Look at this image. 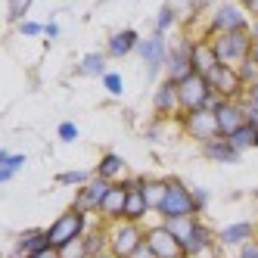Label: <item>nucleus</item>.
Masks as SVG:
<instances>
[{"label": "nucleus", "mask_w": 258, "mask_h": 258, "mask_svg": "<svg viewBox=\"0 0 258 258\" xmlns=\"http://www.w3.org/2000/svg\"><path fill=\"white\" fill-rule=\"evenodd\" d=\"M59 258H90L84 239H75V243H69L66 249H59Z\"/></svg>", "instance_id": "obj_33"}, {"label": "nucleus", "mask_w": 258, "mask_h": 258, "mask_svg": "<svg viewBox=\"0 0 258 258\" xmlns=\"http://www.w3.org/2000/svg\"><path fill=\"white\" fill-rule=\"evenodd\" d=\"M140 34L134 28H121V31H112L109 34V41H106V56H112V59H124L127 53H134L140 47Z\"/></svg>", "instance_id": "obj_20"}, {"label": "nucleus", "mask_w": 258, "mask_h": 258, "mask_svg": "<svg viewBox=\"0 0 258 258\" xmlns=\"http://www.w3.org/2000/svg\"><path fill=\"white\" fill-rule=\"evenodd\" d=\"M31 4H34V0H10V7H7V19L16 22V25H22V22H25V16H28V10H31Z\"/></svg>", "instance_id": "obj_30"}, {"label": "nucleus", "mask_w": 258, "mask_h": 258, "mask_svg": "<svg viewBox=\"0 0 258 258\" xmlns=\"http://www.w3.org/2000/svg\"><path fill=\"white\" fill-rule=\"evenodd\" d=\"M162 224L180 239V246H183V252H187V258H199V255H206V252H212L218 246V233H212V227L199 215L168 218V221H162Z\"/></svg>", "instance_id": "obj_1"}, {"label": "nucleus", "mask_w": 258, "mask_h": 258, "mask_svg": "<svg viewBox=\"0 0 258 258\" xmlns=\"http://www.w3.org/2000/svg\"><path fill=\"white\" fill-rule=\"evenodd\" d=\"M44 249H50L47 230L31 227V230H22L19 236H16V243H13V255H10V258H31V255L44 252Z\"/></svg>", "instance_id": "obj_18"}, {"label": "nucleus", "mask_w": 258, "mask_h": 258, "mask_svg": "<svg viewBox=\"0 0 258 258\" xmlns=\"http://www.w3.org/2000/svg\"><path fill=\"white\" fill-rule=\"evenodd\" d=\"M209 109H215V115H218L221 137H233L239 127L249 124L246 103H243V100H221V97H215V103H212Z\"/></svg>", "instance_id": "obj_10"}, {"label": "nucleus", "mask_w": 258, "mask_h": 258, "mask_svg": "<svg viewBox=\"0 0 258 258\" xmlns=\"http://www.w3.org/2000/svg\"><path fill=\"white\" fill-rule=\"evenodd\" d=\"M94 168H75V171H62L56 174V183H62V187H84V183L94 180Z\"/></svg>", "instance_id": "obj_27"}, {"label": "nucleus", "mask_w": 258, "mask_h": 258, "mask_svg": "<svg viewBox=\"0 0 258 258\" xmlns=\"http://www.w3.org/2000/svg\"><path fill=\"white\" fill-rule=\"evenodd\" d=\"M22 165H25V156H22V153L13 156L10 150H4V153H0V183H10Z\"/></svg>", "instance_id": "obj_26"}, {"label": "nucleus", "mask_w": 258, "mask_h": 258, "mask_svg": "<svg viewBox=\"0 0 258 258\" xmlns=\"http://www.w3.org/2000/svg\"><path fill=\"white\" fill-rule=\"evenodd\" d=\"M236 258H258V239H249L236 249Z\"/></svg>", "instance_id": "obj_37"}, {"label": "nucleus", "mask_w": 258, "mask_h": 258, "mask_svg": "<svg viewBox=\"0 0 258 258\" xmlns=\"http://www.w3.org/2000/svg\"><path fill=\"white\" fill-rule=\"evenodd\" d=\"M255 199H258V187H255Z\"/></svg>", "instance_id": "obj_50"}, {"label": "nucleus", "mask_w": 258, "mask_h": 258, "mask_svg": "<svg viewBox=\"0 0 258 258\" xmlns=\"http://www.w3.org/2000/svg\"><path fill=\"white\" fill-rule=\"evenodd\" d=\"M236 72H239V78H243V84H246V87H249V84H255V81H258V62H255V59H252V56H249V59H246V62H243V66H239V69H236Z\"/></svg>", "instance_id": "obj_32"}, {"label": "nucleus", "mask_w": 258, "mask_h": 258, "mask_svg": "<svg viewBox=\"0 0 258 258\" xmlns=\"http://www.w3.org/2000/svg\"><path fill=\"white\" fill-rule=\"evenodd\" d=\"M177 22V10L171 7V4H162L159 7V13H156V22H153V31H159V34H165L171 25Z\"/></svg>", "instance_id": "obj_29"}, {"label": "nucleus", "mask_w": 258, "mask_h": 258, "mask_svg": "<svg viewBox=\"0 0 258 258\" xmlns=\"http://www.w3.org/2000/svg\"><path fill=\"white\" fill-rule=\"evenodd\" d=\"M143 196L150 202V212L159 215L165 196H168V177H143Z\"/></svg>", "instance_id": "obj_24"}, {"label": "nucleus", "mask_w": 258, "mask_h": 258, "mask_svg": "<svg viewBox=\"0 0 258 258\" xmlns=\"http://www.w3.org/2000/svg\"><path fill=\"white\" fill-rule=\"evenodd\" d=\"M252 59H255V62H258V41H255V44H252Z\"/></svg>", "instance_id": "obj_46"}, {"label": "nucleus", "mask_w": 258, "mask_h": 258, "mask_svg": "<svg viewBox=\"0 0 258 258\" xmlns=\"http://www.w3.org/2000/svg\"><path fill=\"white\" fill-rule=\"evenodd\" d=\"M90 215L84 212H75V209H66L59 218H53V224L47 227V239L53 249H66L69 243H75V239H81L87 230H90Z\"/></svg>", "instance_id": "obj_3"}, {"label": "nucleus", "mask_w": 258, "mask_h": 258, "mask_svg": "<svg viewBox=\"0 0 258 258\" xmlns=\"http://www.w3.org/2000/svg\"><path fill=\"white\" fill-rule=\"evenodd\" d=\"M209 199H212V193L206 190V187H193V206H196V215H202L209 209Z\"/></svg>", "instance_id": "obj_35"}, {"label": "nucleus", "mask_w": 258, "mask_h": 258, "mask_svg": "<svg viewBox=\"0 0 258 258\" xmlns=\"http://www.w3.org/2000/svg\"><path fill=\"white\" fill-rule=\"evenodd\" d=\"M150 215V202L143 196V174L127 177V209H124V221L143 224V218Z\"/></svg>", "instance_id": "obj_17"}, {"label": "nucleus", "mask_w": 258, "mask_h": 258, "mask_svg": "<svg viewBox=\"0 0 258 258\" xmlns=\"http://www.w3.org/2000/svg\"><path fill=\"white\" fill-rule=\"evenodd\" d=\"M146 249H150L156 258H187L180 239L165 227V224H153L146 227Z\"/></svg>", "instance_id": "obj_13"}, {"label": "nucleus", "mask_w": 258, "mask_h": 258, "mask_svg": "<svg viewBox=\"0 0 258 258\" xmlns=\"http://www.w3.org/2000/svg\"><path fill=\"white\" fill-rule=\"evenodd\" d=\"M180 127L183 134L196 143H209L215 137H221V127H218V115L215 109H196V112H180Z\"/></svg>", "instance_id": "obj_9"}, {"label": "nucleus", "mask_w": 258, "mask_h": 258, "mask_svg": "<svg viewBox=\"0 0 258 258\" xmlns=\"http://www.w3.org/2000/svg\"><path fill=\"white\" fill-rule=\"evenodd\" d=\"M212 47H215V56L221 66H230V69H239L249 56H252V34L249 31H227V34H215L209 38Z\"/></svg>", "instance_id": "obj_2"}, {"label": "nucleus", "mask_w": 258, "mask_h": 258, "mask_svg": "<svg viewBox=\"0 0 258 258\" xmlns=\"http://www.w3.org/2000/svg\"><path fill=\"white\" fill-rule=\"evenodd\" d=\"M190 59H193V72L196 75H212V69L218 66V56H215V47L212 41L202 34V38H193V53H190Z\"/></svg>", "instance_id": "obj_21"}, {"label": "nucleus", "mask_w": 258, "mask_h": 258, "mask_svg": "<svg viewBox=\"0 0 258 258\" xmlns=\"http://www.w3.org/2000/svg\"><path fill=\"white\" fill-rule=\"evenodd\" d=\"M153 109L156 115L168 118V115H180V90L171 78H162L153 90Z\"/></svg>", "instance_id": "obj_16"}, {"label": "nucleus", "mask_w": 258, "mask_h": 258, "mask_svg": "<svg viewBox=\"0 0 258 258\" xmlns=\"http://www.w3.org/2000/svg\"><path fill=\"white\" fill-rule=\"evenodd\" d=\"M124 209H127V180H118L109 187L97 215L103 218V224H118V221H124Z\"/></svg>", "instance_id": "obj_15"}, {"label": "nucleus", "mask_w": 258, "mask_h": 258, "mask_svg": "<svg viewBox=\"0 0 258 258\" xmlns=\"http://www.w3.org/2000/svg\"><path fill=\"white\" fill-rule=\"evenodd\" d=\"M109 187H112L109 180H103V177L94 174V180H90V183H84V187L75 190V196H72V206H69V209L84 212V215H97L100 206H103V199H106V193H109Z\"/></svg>", "instance_id": "obj_14"}, {"label": "nucleus", "mask_w": 258, "mask_h": 258, "mask_svg": "<svg viewBox=\"0 0 258 258\" xmlns=\"http://www.w3.org/2000/svg\"><path fill=\"white\" fill-rule=\"evenodd\" d=\"M236 4H243V7H246V10H249V4H252V0H236Z\"/></svg>", "instance_id": "obj_48"}, {"label": "nucleus", "mask_w": 258, "mask_h": 258, "mask_svg": "<svg viewBox=\"0 0 258 258\" xmlns=\"http://www.w3.org/2000/svg\"><path fill=\"white\" fill-rule=\"evenodd\" d=\"M249 34H252V41H258V19H252V25H249Z\"/></svg>", "instance_id": "obj_43"}, {"label": "nucleus", "mask_w": 258, "mask_h": 258, "mask_svg": "<svg viewBox=\"0 0 258 258\" xmlns=\"http://www.w3.org/2000/svg\"><path fill=\"white\" fill-rule=\"evenodd\" d=\"M94 258H115L112 252H103V255H94Z\"/></svg>", "instance_id": "obj_47"}, {"label": "nucleus", "mask_w": 258, "mask_h": 258, "mask_svg": "<svg viewBox=\"0 0 258 258\" xmlns=\"http://www.w3.org/2000/svg\"><path fill=\"white\" fill-rule=\"evenodd\" d=\"M255 239H258V221H255Z\"/></svg>", "instance_id": "obj_49"}, {"label": "nucleus", "mask_w": 258, "mask_h": 258, "mask_svg": "<svg viewBox=\"0 0 258 258\" xmlns=\"http://www.w3.org/2000/svg\"><path fill=\"white\" fill-rule=\"evenodd\" d=\"M202 156L212 159V162H221V165H233V162H239L243 153H239L227 137H215L209 143H202Z\"/></svg>", "instance_id": "obj_22"}, {"label": "nucleus", "mask_w": 258, "mask_h": 258, "mask_svg": "<svg viewBox=\"0 0 258 258\" xmlns=\"http://www.w3.org/2000/svg\"><path fill=\"white\" fill-rule=\"evenodd\" d=\"M249 239H255V221H233L218 230V246L224 249H239Z\"/></svg>", "instance_id": "obj_19"}, {"label": "nucleus", "mask_w": 258, "mask_h": 258, "mask_svg": "<svg viewBox=\"0 0 258 258\" xmlns=\"http://www.w3.org/2000/svg\"><path fill=\"white\" fill-rule=\"evenodd\" d=\"M56 134H59V140H62V143H75L81 131H78V124H75V121L62 118V121H59V127H56Z\"/></svg>", "instance_id": "obj_31"}, {"label": "nucleus", "mask_w": 258, "mask_h": 258, "mask_svg": "<svg viewBox=\"0 0 258 258\" xmlns=\"http://www.w3.org/2000/svg\"><path fill=\"white\" fill-rule=\"evenodd\" d=\"M187 215H196L193 187H187L180 177H168V196H165L162 209H159V218L168 221V218H187Z\"/></svg>", "instance_id": "obj_7"}, {"label": "nucleus", "mask_w": 258, "mask_h": 258, "mask_svg": "<svg viewBox=\"0 0 258 258\" xmlns=\"http://www.w3.org/2000/svg\"><path fill=\"white\" fill-rule=\"evenodd\" d=\"M168 53H171V44L165 41V34H159V31L146 34V38L140 41L137 56L143 59V66H146V78H150V81H159V72L168 66Z\"/></svg>", "instance_id": "obj_6"}, {"label": "nucleus", "mask_w": 258, "mask_h": 258, "mask_svg": "<svg viewBox=\"0 0 258 258\" xmlns=\"http://www.w3.org/2000/svg\"><path fill=\"white\" fill-rule=\"evenodd\" d=\"M249 25H252V16L243 4H221L206 25V38L227 34V31H249Z\"/></svg>", "instance_id": "obj_5"}, {"label": "nucleus", "mask_w": 258, "mask_h": 258, "mask_svg": "<svg viewBox=\"0 0 258 258\" xmlns=\"http://www.w3.org/2000/svg\"><path fill=\"white\" fill-rule=\"evenodd\" d=\"M243 100H246V103H252V106H258V81L246 87V97H243Z\"/></svg>", "instance_id": "obj_39"}, {"label": "nucleus", "mask_w": 258, "mask_h": 258, "mask_svg": "<svg viewBox=\"0 0 258 258\" xmlns=\"http://www.w3.org/2000/svg\"><path fill=\"white\" fill-rule=\"evenodd\" d=\"M103 87H106L112 97H121V94H124V81H121L118 72H109V75L103 78Z\"/></svg>", "instance_id": "obj_34"}, {"label": "nucleus", "mask_w": 258, "mask_h": 258, "mask_svg": "<svg viewBox=\"0 0 258 258\" xmlns=\"http://www.w3.org/2000/svg\"><path fill=\"white\" fill-rule=\"evenodd\" d=\"M78 72L81 75H87V78H106L109 75V56L106 53H87V56H81V62H78Z\"/></svg>", "instance_id": "obj_25"}, {"label": "nucleus", "mask_w": 258, "mask_h": 258, "mask_svg": "<svg viewBox=\"0 0 258 258\" xmlns=\"http://www.w3.org/2000/svg\"><path fill=\"white\" fill-rule=\"evenodd\" d=\"M162 121H165V118H162V115H156V118H153V124L146 127V140H150V143H156V140L162 137Z\"/></svg>", "instance_id": "obj_38"}, {"label": "nucleus", "mask_w": 258, "mask_h": 258, "mask_svg": "<svg viewBox=\"0 0 258 258\" xmlns=\"http://www.w3.org/2000/svg\"><path fill=\"white\" fill-rule=\"evenodd\" d=\"M44 38H47V41H56V38H59V25H56V22H47V34H44Z\"/></svg>", "instance_id": "obj_40"}, {"label": "nucleus", "mask_w": 258, "mask_h": 258, "mask_svg": "<svg viewBox=\"0 0 258 258\" xmlns=\"http://www.w3.org/2000/svg\"><path fill=\"white\" fill-rule=\"evenodd\" d=\"M239 153L243 150H252V146H258V124H246V127H239V131L233 137H227Z\"/></svg>", "instance_id": "obj_28"}, {"label": "nucleus", "mask_w": 258, "mask_h": 258, "mask_svg": "<svg viewBox=\"0 0 258 258\" xmlns=\"http://www.w3.org/2000/svg\"><path fill=\"white\" fill-rule=\"evenodd\" d=\"M180 90V112H196V109H209L215 103V90L206 75H190L187 81L177 84Z\"/></svg>", "instance_id": "obj_8"}, {"label": "nucleus", "mask_w": 258, "mask_h": 258, "mask_svg": "<svg viewBox=\"0 0 258 258\" xmlns=\"http://www.w3.org/2000/svg\"><path fill=\"white\" fill-rule=\"evenodd\" d=\"M190 53H193V38H187V34H183L177 44H171L168 66H165V78H171L174 84H180V81H187L190 75H196Z\"/></svg>", "instance_id": "obj_11"}, {"label": "nucleus", "mask_w": 258, "mask_h": 258, "mask_svg": "<svg viewBox=\"0 0 258 258\" xmlns=\"http://www.w3.org/2000/svg\"><path fill=\"white\" fill-rule=\"evenodd\" d=\"M146 246V227L134 221H118L109 224V252L115 258H134Z\"/></svg>", "instance_id": "obj_4"}, {"label": "nucleus", "mask_w": 258, "mask_h": 258, "mask_svg": "<svg viewBox=\"0 0 258 258\" xmlns=\"http://www.w3.org/2000/svg\"><path fill=\"white\" fill-rule=\"evenodd\" d=\"M134 258H156V255H153V252H150V249H146V246H143V249H140V252H137V255H134Z\"/></svg>", "instance_id": "obj_45"}, {"label": "nucleus", "mask_w": 258, "mask_h": 258, "mask_svg": "<svg viewBox=\"0 0 258 258\" xmlns=\"http://www.w3.org/2000/svg\"><path fill=\"white\" fill-rule=\"evenodd\" d=\"M19 34H22V38H41V34H47V25H41V22H22Z\"/></svg>", "instance_id": "obj_36"}, {"label": "nucleus", "mask_w": 258, "mask_h": 258, "mask_svg": "<svg viewBox=\"0 0 258 258\" xmlns=\"http://www.w3.org/2000/svg\"><path fill=\"white\" fill-rule=\"evenodd\" d=\"M31 258H59V249H44V252H38V255H31Z\"/></svg>", "instance_id": "obj_42"}, {"label": "nucleus", "mask_w": 258, "mask_h": 258, "mask_svg": "<svg viewBox=\"0 0 258 258\" xmlns=\"http://www.w3.org/2000/svg\"><path fill=\"white\" fill-rule=\"evenodd\" d=\"M249 16H252V19H258V0H252V4H249Z\"/></svg>", "instance_id": "obj_44"}, {"label": "nucleus", "mask_w": 258, "mask_h": 258, "mask_svg": "<svg viewBox=\"0 0 258 258\" xmlns=\"http://www.w3.org/2000/svg\"><path fill=\"white\" fill-rule=\"evenodd\" d=\"M243 103H246V100H243ZM246 115H249V124H258V106L246 103Z\"/></svg>", "instance_id": "obj_41"}, {"label": "nucleus", "mask_w": 258, "mask_h": 258, "mask_svg": "<svg viewBox=\"0 0 258 258\" xmlns=\"http://www.w3.org/2000/svg\"><path fill=\"white\" fill-rule=\"evenodd\" d=\"M97 177H103V180H109V183H118V180H127L124 174H127V162L118 156V153H103V159L97 162Z\"/></svg>", "instance_id": "obj_23"}, {"label": "nucleus", "mask_w": 258, "mask_h": 258, "mask_svg": "<svg viewBox=\"0 0 258 258\" xmlns=\"http://www.w3.org/2000/svg\"><path fill=\"white\" fill-rule=\"evenodd\" d=\"M209 84H212V90L221 100H243L246 97V84H243V78H239V72L230 69V66L218 62L212 69V75H209Z\"/></svg>", "instance_id": "obj_12"}]
</instances>
